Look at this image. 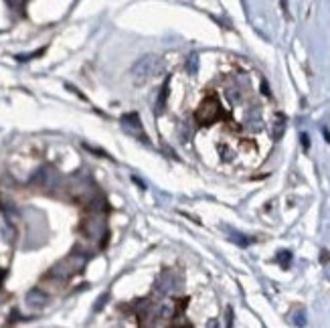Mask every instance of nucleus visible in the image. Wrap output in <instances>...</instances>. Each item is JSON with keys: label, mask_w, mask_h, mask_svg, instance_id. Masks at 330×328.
<instances>
[{"label": "nucleus", "mask_w": 330, "mask_h": 328, "mask_svg": "<svg viewBox=\"0 0 330 328\" xmlns=\"http://www.w3.org/2000/svg\"><path fill=\"white\" fill-rule=\"evenodd\" d=\"M278 259H280V263H282V267H288V263H290V253H288V251H282Z\"/></svg>", "instance_id": "obj_2"}, {"label": "nucleus", "mask_w": 330, "mask_h": 328, "mask_svg": "<svg viewBox=\"0 0 330 328\" xmlns=\"http://www.w3.org/2000/svg\"><path fill=\"white\" fill-rule=\"evenodd\" d=\"M302 140H304V148H308V146H310V142H308V136H306V134L302 136Z\"/></svg>", "instance_id": "obj_3"}, {"label": "nucleus", "mask_w": 330, "mask_h": 328, "mask_svg": "<svg viewBox=\"0 0 330 328\" xmlns=\"http://www.w3.org/2000/svg\"><path fill=\"white\" fill-rule=\"evenodd\" d=\"M219 118H223V107H221L217 95L211 93V95H207V97L199 103V107H197V112H195V120H197L201 126H211V124H215Z\"/></svg>", "instance_id": "obj_1"}, {"label": "nucleus", "mask_w": 330, "mask_h": 328, "mask_svg": "<svg viewBox=\"0 0 330 328\" xmlns=\"http://www.w3.org/2000/svg\"><path fill=\"white\" fill-rule=\"evenodd\" d=\"M3 278H5V274H3V271H0V282H3Z\"/></svg>", "instance_id": "obj_4"}]
</instances>
